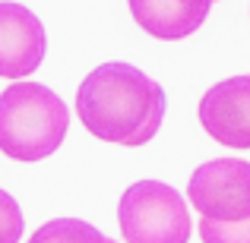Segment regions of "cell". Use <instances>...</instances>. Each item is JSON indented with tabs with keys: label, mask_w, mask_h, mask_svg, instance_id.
Returning <instances> with one entry per match:
<instances>
[{
	"label": "cell",
	"mask_w": 250,
	"mask_h": 243,
	"mask_svg": "<svg viewBox=\"0 0 250 243\" xmlns=\"http://www.w3.org/2000/svg\"><path fill=\"white\" fill-rule=\"evenodd\" d=\"M168 98L155 79L130 63H102L76 89V117L95 139L146 146L165 120Z\"/></svg>",
	"instance_id": "6da1fadb"
},
{
	"label": "cell",
	"mask_w": 250,
	"mask_h": 243,
	"mask_svg": "<svg viewBox=\"0 0 250 243\" xmlns=\"http://www.w3.org/2000/svg\"><path fill=\"white\" fill-rule=\"evenodd\" d=\"M70 111L48 85L13 82L0 92V152L13 161H42L57 152Z\"/></svg>",
	"instance_id": "7a4b0ae2"
},
{
	"label": "cell",
	"mask_w": 250,
	"mask_h": 243,
	"mask_svg": "<svg viewBox=\"0 0 250 243\" xmlns=\"http://www.w3.org/2000/svg\"><path fill=\"white\" fill-rule=\"evenodd\" d=\"M117 224L127 243H187L190 212L181 193L162 180L127 187L117 206Z\"/></svg>",
	"instance_id": "3957f363"
},
{
	"label": "cell",
	"mask_w": 250,
	"mask_h": 243,
	"mask_svg": "<svg viewBox=\"0 0 250 243\" xmlns=\"http://www.w3.org/2000/svg\"><path fill=\"white\" fill-rule=\"evenodd\" d=\"M187 196L193 208L209 221L250 218V161L215 158L190 174Z\"/></svg>",
	"instance_id": "277c9868"
},
{
	"label": "cell",
	"mask_w": 250,
	"mask_h": 243,
	"mask_svg": "<svg viewBox=\"0 0 250 243\" xmlns=\"http://www.w3.org/2000/svg\"><path fill=\"white\" fill-rule=\"evenodd\" d=\"M200 123L222 146L250 149V76L215 82L200 101Z\"/></svg>",
	"instance_id": "5b68a950"
},
{
	"label": "cell",
	"mask_w": 250,
	"mask_h": 243,
	"mask_svg": "<svg viewBox=\"0 0 250 243\" xmlns=\"http://www.w3.org/2000/svg\"><path fill=\"white\" fill-rule=\"evenodd\" d=\"M44 60V25L22 3L0 0V76L25 79Z\"/></svg>",
	"instance_id": "8992f818"
},
{
	"label": "cell",
	"mask_w": 250,
	"mask_h": 243,
	"mask_svg": "<svg viewBox=\"0 0 250 243\" xmlns=\"http://www.w3.org/2000/svg\"><path fill=\"white\" fill-rule=\"evenodd\" d=\"M127 3L143 32L159 41H181L206 22L212 0H127Z\"/></svg>",
	"instance_id": "52a82bcc"
},
{
	"label": "cell",
	"mask_w": 250,
	"mask_h": 243,
	"mask_svg": "<svg viewBox=\"0 0 250 243\" xmlns=\"http://www.w3.org/2000/svg\"><path fill=\"white\" fill-rule=\"evenodd\" d=\"M25 243H117L104 237L98 227H92L89 221L80 218H54L48 224H42Z\"/></svg>",
	"instance_id": "ba28073f"
},
{
	"label": "cell",
	"mask_w": 250,
	"mask_h": 243,
	"mask_svg": "<svg viewBox=\"0 0 250 243\" xmlns=\"http://www.w3.org/2000/svg\"><path fill=\"white\" fill-rule=\"evenodd\" d=\"M203 243H250V218L247 221H209L200 218Z\"/></svg>",
	"instance_id": "9c48e42d"
},
{
	"label": "cell",
	"mask_w": 250,
	"mask_h": 243,
	"mask_svg": "<svg viewBox=\"0 0 250 243\" xmlns=\"http://www.w3.org/2000/svg\"><path fill=\"white\" fill-rule=\"evenodd\" d=\"M22 237V212L6 189H0V243H19Z\"/></svg>",
	"instance_id": "30bf717a"
},
{
	"label": "cell",
	"mask_w": 250,
	"mask_h": 243,
	"mask_svg": "<svg viewBox=\"0 0 250 243\" xmlns=\"http://www.w3.org/2000/svg\"><path fill=\"white\" fill-rule=\"evenodd\" d=\"M212 3H215V0H212Z\"/></svg>",
	"instance_id": "8fae6325"
}]
</instances>
